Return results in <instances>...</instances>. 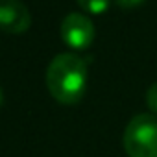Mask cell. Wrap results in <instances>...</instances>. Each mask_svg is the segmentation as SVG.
<instances>
[{
  "mask_svg": "<svg viewBox=\"0 0 157 157\" xmlns=\"http://www.w3.org/2000/svg\"><path fill=\"white\" fill-rule=\"evenodd\" d=\"M46 87L63 105L78 104L87 89V63L76 54H57L46 68Z\"/></svg>",
  "mask_w": 157,
  "mask_h": 157,
  "instance_id": "cell-1",
  "label": "cell"
},
{
  "mask_svg": "<svg viewBox=\"0 0 157 157\" xmlns=\"http://www.w3.org/2000/svg\"><path fill=\"white\" fill-rule=\"evenodd\" d=\"M124 150L128 157H157V117L140 113L124 129Z\"/></svg>",
  "mask_w": 157,
  "mask_h": 157,
  "instance_id": "cell-2",
  "label": "cell"
},
{
  "mask_svg": "<svg viewBox=\"0 0 157 157\" xmlns=\"http://www.w3.org/2000/svg\"><path fill=\"white\" fill-rule=\"evenodd\" d=\"M61 39L72 50H85L94 41V24L83 13H68L61 21Z\"/></svg>",
  "mask_w": 157,
  "mask_h": 157,
  "instance_id": "cell-3",
  "label": "cell"
},
{
  "mask_svg": "<svg viewBox=\"0 0 157 157\" xmlns=\"http://www.w3.org/2000/svg\"><path fill=\"white\" fill-rule=\"evenodd\" d=\"M32 26V15L21 0H0V32L24 33Z\"/></svg>",
  "mask_w": 157,
  "mask_h": 157,
  "instance_id": "cell-4",
  "label": "cell"
},
{
  "mask_svg": "<svg viewBox=\"0 0 157 157\" xmlns=\"http://www.w3.org/2000/svg\"><path fill=\"white\" fill-rule=\"evenodd\" d=\"M76 2L87 13L102 15V13H105L109 10V2H111V0H76Z\"/></svg>",
  "mask_w": 157,
  "mask_h": 157,
  "instance_id": "cell-5",
  "label": "cell"
},
{
  "mask_svg": "<svg viewBox=\"0 0 157 157\" xmlns=\"http://www.w3.org/2000/svg\"><path fill=\"white\" fill-rule=\"evenodd\" d=\"M146 104H148L150 111L157 115V82L148 89V93H146Z\"/></svg>",
  "mask_w": 157,
  "mask_h": 157,
  "instance_id": "cell-6",
  "label": "cell"
},
{
  "mask_svg": "<svg viewBox=\"0 0 157 157\" xmlns=\"http://www.w3.org/2000/svg\"><path fill=\"white\" fill-rule=\"evenodd\" d=\"M115 2L124 10H133V8H139L144 0H115Z\"/></svg>",
  "mask_w": 157,
  "mask_h": 157,
  "instance_id": "cell-7",
  "label": "cell"
},
{
  "mask_svg": "<svg viewBox=\"0 0 157 157\" xmlns=\"http://www.w3.org/2000/svg\"><path fill=\"white\" fill-rule=\"evenodd\" d=\"M2 104H4V93H2V89H0V107H2Z\"/></svg>",
  "mask_w": 157,
  "mask_h": 157,
  "instance_id": "cell-8",
  "label": "cell"
}]
</instances>
